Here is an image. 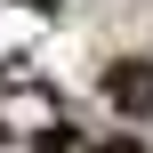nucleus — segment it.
<instances>
[{
  "label": "nucleus",
  "mask_w": 153,
  "mask_h": 153,
  "mask_svg": "<svg viewBox=\"0 0 153 153\" xmlns=\"http://www.w3.org/2000/svg\"><path fill=\"white\" fill-rule=\"evenodd\" d=\"M89 153H145V137H105V145H89Z\"/></svg>",
  "instance_id": "nucleus-2"
},
{
  "label": "nucleus",
  "mask_w": 153,
  "mask_h": 153,
  "mask_svg": "<svg viewBox=\"0 0 153 153\" xmlns=\"http://www.w3.org/2000/svg\"><path fill=\"white\" fill-rule=\"evenodd\" d=\"M105 97H113V113L153 121V56H121V65H105Z\"/></svg>",
  "instance_id": "nucleus-1"
}]
</instances>
